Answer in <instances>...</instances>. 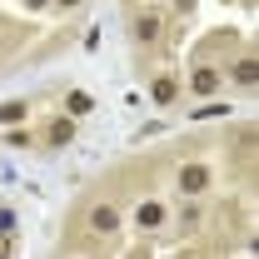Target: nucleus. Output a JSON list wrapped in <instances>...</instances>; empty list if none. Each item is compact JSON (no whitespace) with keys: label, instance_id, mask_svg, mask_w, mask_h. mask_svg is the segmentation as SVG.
Returning a JSON list of instances; mask_svg holds the SVG:
<instances>
[{"label":"nucleus","instance_id":"obj_1","mask_svg":"<svg viewBox=\"0 0 259 259\" xmlns=\"http://www.w3.org/2000/svg\"><path fill=\"white\" fill-rule=\"evenodd\" d=\"M120 225H125V220H120V209H115V204H105V199L90 204V214H85V229H90L95 239H115Z\"/></svg>","mask_w":259,"mask_h":259},{"label":"nucleus","instance_id":"obj_2","mask_svg":"<svg viewBox=\"0 0 259 259\" xmlns=\"http://www.w3.org/2000/svg\"><path fill=\"white\" fill-rule=\"evenodd\" d=\"M175 190L185 194V199H199V194L209 190V164H199V160L180 164V169H175Z\"/></svg>","mask_w":259,"mask_h":259},{"label":"nucleus","instance_id":"obj_3","mask_svg":"<svg viewBox=\"0 0 259 259\" xmlns=\"http://www.w3.org/2000/svg\"><path fill=\"white\" fill-rule=\"evenodd\" d=\"M160 30H164V15H160V10H140V15L130 20V40H135V45H155Z\"/></svg>","mask_w":259,"mask_h":259},{"label":"nucleus","instance_id":"obj_4","mask_svg":"<svg viewBox=\"0 0 259 259\" xmlns=\"http://www.w3.org/2000/svg\"><path fill=\"white\" fill-rule=\"evenodd\" d=\"M220 85H225V75L214 70V65H199L190 75V95H199V100H209V95H220Z\"/></svg>","mask_w":259,"mask_h":259},{"label":"nucleus","instance_id":"obj_5","mask_svg":"<svg viewBox=\"0 0 259 259\" xmlns=\"http://www.w3.org/2000/svg\"><path fill=\"white\" fill-rule=\"evenodd\" d=\"M164 220H169V209L160 199H140L135 204V229H164Z\"/></svg>","mask_w":259,"mask_h":259},{"label":"nucleus","instance_id":"obj_6","mask_svg":"<svg viewBox=\"0 0 259 259\" xmlns=\"http://www.w3.org/2000/svg\"><path fill=\"white\" fill-rule=\"evenodd\" d=\"M229 80H234V85H244V90H249V85H259V60H254V55H239V60H234V70H229Z\"/></svg>","mask_w":259,"mask_h":259},{"label":"nucleus","instance_id":"obj_7","mask_svg":"<svg viewBox=\"0 0 259 259\" xmlns=\"http://www.w3.org/2000/svg\"><path fill=\"white\" fill-rule=\"evenodd\" d=\"M45 140H50V150H65V145L75 140V115H60L55 125L45 130Z\"/></svg>","mask_w":259,"mask_h":259},{"label":"nucleus","instance_id":"obj_8","mask_svg":"<svg viewBox=\"0 0 259 259\" xmlns=\"http://www.w3.org/2000/svg\"><path fill=\"white\" fill-rule=\"evenodd\" d=\"M175 95H180L175 75H155V80H150V100H155V105H175Z\"/></svg>","mask_w":259,"mask_h":259},{"label":"nucleus","instance_id":"obj_9","mask_svg":"<svg viewBox=\"0 0 259 259\" xmlns=\"http://www.w3.org/2000/svg\"><path fill=\"white\" fill-rule=\"evenodd\" d=\"M30 120V100H5L0 105V125H25Z\"/></svg>","mask_w":259,"mask_h":259},{"label":"nucleus","instance_id":"obj_10","mask_svg":"<svg viewBox=\"0 0 259 259\" xmlns=\"http://www.w3.org/2000/svg\"><path fill=\"white\" fill-rule=\"evenodd\" d=\"M65 110H70V115H90V110H95V100L85 95V90H70V95H65Z\"/></svg>","mask_w":259,"mask_h":259},{"label":"nucleus","instance_id":"obj_11","mask_svg":"<svg viewBox=\"0 0 259 259\" xmlns=\"http://www.w3.org/2000/svg\"><path fill=\"white\" fill-rule=\"evenodd\" d=\"M5 145H10V150H25V145H30V130L25 125H5Z\"/></svg>","mask_w":259,"mask_h":259},{"label":"nucleus","instance_id":"obj_12","mask_svg":"<svg viewBox=\"0 0 259 259\" xmlns=\"http://www.w3.org/2000/svg\"><path fill=\"white\" fill-rule=\"evenodd\" d=\"M199 220H204V209H199V204L190 199V204H185V214H180V225H185V229H194Z\"/></svg>","mask_w":259,"mask_h":259},{"label":"nucleus","instance_id":"obj_13","mask_svg":"<svg viewBox=\"0 0 259 259\" xmlns=\"http://www.w3.org/2000/svg\"><path fill=\"white\" fill-rule=\"evenodd\" d=\"M225 110H229V105H220V100L209 95V105H204V110H194V115H199V120H214V115H225Z\"/></svg>","mask_w":259,"mask_h":259},{"label":"nucleus","instance_id":"obj_14","mask_svg":"<svg viewBox=\"0 0 259 259\" xmlns=\"http://www.w3.org/2000/svg\"><path fill=\"white\" fill-rule=\"evenodd\" d=\"M0 229H5V234L15 229V214H10V209H0Z\"/></svg>","mask_w":259,"mask_h":259},{"label":"nucleus","instance_id":"obj_15","mask_svg":"<svg viewBox=\"0 0 259 259\" xmlns=\"http://www.w3.org/2000/svg\"><path fill=\"white\" fill-rule=\"evenodd\" d=\"M10 254V234H5V229H0V259Z\"/></svg>","mask_w":259,"mask_h":259},{"label":"nucleus","instance_id":"obj_16","mask_svg":"<svg viewBox=\"0 0 259 259\" xmlns=\"http://www.w3.org/2000/svg\"><path fill=\"white\" fill-rule=\"evenodd\" d=\"M45 5H50V0H25V10H45Z\"/></svg>","mask_w":259,"mask_h":259},{"label":"nucleus","instance_id":"obj_17","mask_svg":"<svg viewBox=\"0 0 259 259\" xmlns=\"http://www.w3.org/2000/svg\"><path fill=\"white\" fill-rule=\"evenodd\" d=\"M50 5H60V10H75V5H80V0H50Z\"/></svg>","mask_w":259,"mask_h":259}]
</instances>
